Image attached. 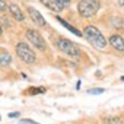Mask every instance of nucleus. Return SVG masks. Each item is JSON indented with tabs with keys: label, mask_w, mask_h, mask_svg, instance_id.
Segmentation results:
<instances>
[{
	"label": "nucleus",
	"mask_w": 124,
	"mask_h": 124,
	"mask_svg": "<svg viewBox=\"0 0 124 124\" xmlns=\"http://www.w3.org/2000/svg\"><path fill=\"white\" fill-rule=\"evenodd\" d=\"M82 34H83V37H85L93 47H96V48H99V50H104V48L107 47V39H105V37L101 34V31H99L98 28H95V26H86Z\"/></svg>",
	"instance_id": "f257e3e1"
},
{
	"label": "nucleus",
	"mask_w": 124,
	"mask_h": 124,
	"mask_svg": "<svg viewBox=\"0 0 124 124\" xmlns=\"http://www.w3.org/2000/svg\"><path fill=\"white\" fill-rule=\"evenodd\" d=\"M99 0H80L78 5L79 15L83 18H92L98 10H99Z\"/></svg>",
	"instance_id": "f03ea898"
},
{
	"label": "nucleus",
	"mask_w": 124,
	"mask_h": 124,
	"mask_svg": "<svg viewBox=\"0 0 124 124\" xmlns=\"http://www.w3.org/2000/svg\"><path fill=\"white\" fill-rule=\"evenodd\" d=\"M16 54L18 57L23 61V63L26 64H34L35 61H37V55L35 53L31 50V47H28L25 42H19L16 45Z\"/></svg>",
	"instance_id": "7ed1b4c3"
},
{
	"label": "nucleus",
	"mask_w": 124,
	"mask_h": 124,
	"mask_svg": "<svg viewBox=\"0 0 124 124\" xmlns=\"http://www.w3.org/2000/svg\"><path fill=\"white\" fill-rule=\"evenodd\" d=\"M57 47L63 51L64 54H67V55H70V57H78V55L80 54L78 45H76L75 42L66 39V38H60V39L57 41Z\"/></svg>",
	"instance_id": "20e7f679"
},
{
	"label": "nucleus",
	"mask_w": 124,
	"mask_h": 124,
	"mask_svg": "<svg viewBox=\"0 0 124 124\" xmlns=\"http://www.w3.org/2000/svg\"><path fill=\"white\" fill-rule=\"evenodd\" d=\"M26 38H28V41H29L34 47H37V48L41 50V51H44V50L47 48L45 41H44V38L41 37V34H39L38 31L28 29V31H26Z\"/></svg>",
	"instance_id": "39448f33"
},
{
	"label": "nucleus",
	"mask_w": 124,
	"mask_h": 124,
	"mask_svg": "<svg viewBox=\"0 0 124 124\" xmlns=\"http://www.w3.org/2000/svg\"><path fill=\"white\" fill-rule=\"evenodd\" d=\"M28 12H29V16H31V19L34 21V23H37L38 26H45V19L42 18V15L37 10V9H32V8H29L28 9Z\"/></svg>",
	"instance_id": "423d86ee"
},
{
	"label": "nucleus",
	"mask_w": 124,
	"mask_h": 124,
	"mask_svg": "<svg viewBox=\"0 0 124 124\" xmlns=\"http://www.w3.org/2000/svg\"><path fill=\"white\" fill-rule=\"evenodd\" d=\"M109 44H111L115 50H118V51H124V39H123L120 35H117V34L111 35V37H109Z\"/></svg>",
	"instance_id": "0eeeda50"
},
{
	"label": "nucleus",
	"mask_w": 124,
	"mask_h": 124,
	"mask_svg": "<svg viewBox=\"0 0 124 124\" xmlns=\"http://www.w3.org/2000/svg\"><path fill=\"white\" fill-rule=\"evenodd\" d=\"M41 2H42L48 9H51V10H54V12H60V10L64 9L63 5H61L58 0H41Z\"/></svg>",
	"instance_id": "6e6552de"
},
{
	"label": "nucleus",
	"mask_w": 124,
	"mask_h": 124,
	"mask_svg": "<svg viewBox=\"0 0 124 124\" xmlns=\"http://www.w3.org/2000/svg\"><path fill=\"white\" fill-rule=\"evenodd\" d=\"M9 12L13 15V18L16 19V21H23L25 19V16H23V13H22V10L19 9V6H16V5H10L9 6Z\"/></svg>",
	"instance_id": "1a4fd4ad"
},
{
	"label": "nucleus",
	"mask_w": 124,
	"mask_h": 124,
	"mask_svg": "<svg viewBox=\"0 0 124 124\" xmlns=\"http://www.w3.org/2000/svg\"><path fill=\"white\" fill-rule=\"evenodd\" d=\"M57 21H58V22H60L61 25H63L64 28H67V29H69V31H70L72 34H75V35H78V37H83V34H82V32H80L79 29H76V28H73L72 25H69V23H67V22H66L64 19H61L60 16H57Z\"/></svg>",
	"instance_id": "9d476101"
},
{
	"label": "nucleus",
	"mask_w": 124,
	"mask_h": 124,
	"mask_svg": "<svg viewBox=\"0 0 124 124\" xmlns=\"http://www.w3.org/2000/svg\"><path fill=\"white\" fill-rule=\"evenodd\" d=\"M28 92H29V95H37V93H44L45 89H44V88H32V89H29Z\"/></svg>",
	"instance_id": "9b49d317"
},
{
	"label": "nucleus",
	"mask_w": 124,
	"mask_h": 124,
	"mask_svg": "<svg viewBox=\"0 0 124 124\" xmlns=\"http://www.w3.org/2000/svg\"><path fill=\"white\" fill-rule=\"evenodd\" d=\"M88 92L92 95H98V93H104V89L102 88H93V89H89Z\"/></svg>",
	"instance_id": "f8f14e48"
},
{
	"label": "nucleus",
	"mask_w": 124,
	"mask_h": 124,
	"mask_svg": "<svg viewBox=\"0 0 124 124\" xmlns=\"http://www.w3.org/2000/svg\"><path fill=\"white\" fill-rule=\"evenodd\" d=\"M21 124H39V123L32 121V120H21Z\"/></svg>",
	"instance_id": "ddd939ff"
},
{
	"label": "nucleus",
	"mask_w": 124,
	"mask_h": 124,
	"mask_svg": "<svg viewBox=\"0 0 124 124\" xmlns=\"http://www.w3.org/2000/svg\"><path fill=\"white\" fill-rule=\"evenodd\" d=\"M6 2H5V0H0V10H6Z\"/></svg>",
	"instance_id": "4468645a"
},
{
	"label": "nucleus",
	"mask_w": 124,
	"mask_h": 124,
	"mask_svg": "<svg viewBox=\"0 0 124 124\" xmlns=\"http://www.w3.org/2000/svg\"><path fill=\"white\" fill-rule=\"evenodd\" d=\"M58 2L63 5V8H66V6H69V5H70V0H58Z\"/></svg>",
	"instance_id": "2eb2a0df"
},
{
	"label": "nucleus",
	"mask_w": 124,
	"mask_h": 124,
	"mask_svg": "<svg viewBox=\"0 0 124 124\" xmlns=\"http://www.w3.org/2000/svg\"><path fill=\"white\" fill-rule=\"evenodd\" d=\"M9 117H10V118H16V117H19V112H10Z\"/></svg>",
	"instance_id": "dca6fc26"
},
{
	"label": "nucleus",
	"mask_w": 124,
	"mask_h": 124,
	"mask_svg": "<svg viewBox=\"0 0 124 124\" xmlns=\"http://www.w3.org/2000/svg\"><path fill=\"white\" fill-rule=\"evenodd\" d=\"M118 3H120L121 6H124V0H118Z\"/></svg>",
	"instance_id": "f3484780"
},
{
	"label": "nucleus",
	"mask_w": 124,
	"mask_h": 124,
	"mask_svg": "<svg viewBox=\"0 0 124 124\" xmlns=\"http://www.w3.org/2000/svg\"><path fill=\"white\" fill-rule=\"evenodd\" d=\"M0 35H2V26H0Z\"/></svg>",
	"instance_id": "a211bd4d"
},
{
	"label": "nucleus",
	"mask_w": 124,
	"mask_h": 124,
	"mask_svg": "<svg viewBox=\"0 0 124 124\" xmlns=\"http://www.w3.org/2000/svg\"><path fill=\"white\" fill-rule=\"evenodd\" d=\"M0 66H2V58H0Z\"/></svg>",
	"instance_id": "6ab92c4d"
},
{
	"label": "nucleus",
	"mask_w": 124,
	"mask_h": 124,
	"mask_svg": "<svg viewBox=\"0 0 124 124\" xmlns=\"http://www.w3.org/2000/svg\"><path fill=\"white\" fill-rule=\"evenodd\" d=\"M123 80H124V78H123Z\"/></svg>",
	"instance_id": "aec40b11"
}]
</instances>
